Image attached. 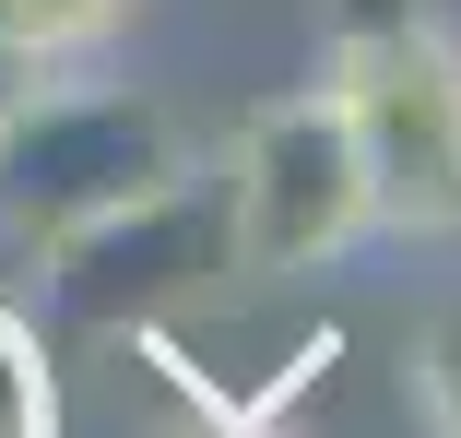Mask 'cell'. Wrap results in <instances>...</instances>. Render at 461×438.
Instances as JSON below:
<instances>
[{
  "label": "cell",
  "instance_id": "obj_1",
  "mask_svg": "<svg viewBox=\"0 0 461 438\" xmlns=\"http://www.w3.org/2000/svg\"><path fill=\"white\" fill-rule=\"evenodd\" d=\"M36 273H48V308L83 320V332H166L177 308H202L237 273V214H225V166H166L154 190L107 202V214H83L71 237L36 249Z\"/></svg>",
  "mask_w": 461,
  "mask_h": 438
},
{
  "label": "cell",
  "instance_id": "obj_2",
  "mask_svg": "<svg viewBox=\"0 0 461 438\" xmlns=\"http://www.w3.org/2000/svg\"><path fill=\"white\" fill-rule=\"evenodd\" d=\"M166 166H190V142H177V119H166L154 96L36 71L24 107L0 119V237H13V249H48V237H71L83 214L154 190Z\"/></svg>",
  "mask_w": 461,
  "mask_h": 438
},
{
  "label": "cell",
  "instance_id": "obj_3",
  "mask_svg": "<svg viewBox=\"0 0 461 438\" xmlns=\"http://www.w3.org/2000/svg\"><path fill=\"white\" fill-rule=\"evenodd\" d=\"M320 83L355 131L366 214L391 237H461V36L426 13L379 48H331Z\"/></svg>",
  "mask_w": 461,
  "mask_h": 438
},
{
  "label": "cell",
  "instance_id": "obj_4",
  "mask_svg": "<svg viewBox=\"0 0 461 438\" xmlns=\"http://www.w3.org/2000/svg\"><path fill=\"white\" fill-rule=\"evenodd\" d=\"M225 214H237V273L249 285H296L320 260H343L366 225V166H355V131L331 107V83L308 96H272L237 142H225Z\"/></svg>",
  "mask_w": 461,
  "mask_h": 438
},
{
  "label": "cell",
  "instance_id": "obj_5",
  "mask_svg": "<svg viewBox=\"0 0 461 438\" xmlns=\"http://www.w3.org/2000/svg\"><path fill=\"white\" fill-rule=\"evenodd\" d=\"M131 24H142V0H0V36H13L36 71H83V59H107Z\"/></svg>",
  "mask_w": 461,
  "mask_h": 438
},
{
  "label": "cell",
  "instance_id": "obj_6",
  "mask_svg": "<svg viewBox=\"0 0 461 438\" xmlns=\"http://www.w3.org/2000/svg\"><path fill=\"white\" fill-rule=\"evenodd\" d=\"M0 438H71L48 320H36V308H13V297H0Z\"/></svg>",
  "mask_w": 461,
  "mask_h": 438
},
{
  "label": "cell",
  "instance_id": "obj_7",
  "mask_svg": "<svg viewBox=\"0 0 461 438\" xmlns=\"http://www.w3.org/2000/svg\"><path fill=\"white\" fill-rule=\"evenodd\" d=\"M414 415L426 438H461V297H438L414 332Z\"/></svg>",
  "mask_w": 461,
  "mask_h": 438
},
{
  "label": "cell",
  "instance_id": "obj_8",
  "mask_svg": "<svg viewBox=\"0 0 461 438\" xmlns=\"http://www.w3.org/2000/svg\"><path fill=\"white\" fill-rule=\"evenodd\" d=\"M438 0H320V59L331 48H379V36H402V24H426Z\"/></svg>",
  "mask_w": 461,
  "mask_h": 438
},
{
  "label": "cell",
  "instance_id": "obj_9",
  "mask_svg": "<svg viewBox=\"0 0 461 438\" xmlns=\"http://www.w3.org/2000/svg\"><path fill=\"white\" fill-rule=\"evenodd\" d=\"M202 438H285V415H260V403H225Z\"/></svg>",
  "mask_w": 461,
  "mask_h": 438
},
{
  "label": "cell",
  "instance_id": "obj_10",
  "mask_svg": "<svg viewBox=\"0 0 461 438\" xmlns=\"http://www.w3.org/2000/svg\"><path fill=\"white\" fill-rule=\"evenodd\" d=\"M24 83H36V59H24L13 36H0V119H13V107H24Z\"/></svg>",
  "mask_w": 461,
  "mask_h": 438
}]
</instances>
